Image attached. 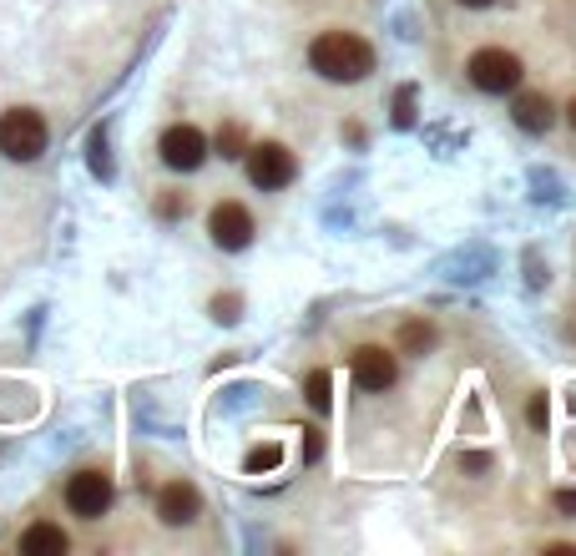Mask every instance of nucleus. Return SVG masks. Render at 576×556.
<instances>
[{
	"label": "nucleus",
	"mask_w": 576,
	"mask_h": 556,
	"mask_svg": "<svg viewBox=\"0 0 576 556\" xmlns=\"http://www.w3.org/2000/svg\"><path fill=\"white\" fill-rule=\"evenodd\" d=\"M309 67L324 81H365L375 71V46L349 31H324V36L309 46Z\"/></svg>",
	"instance_id": "obj_1"
},
{
	"label": "nucleus",
	"mask_w": 576,
	"mask_h": 556,
	"mask_svg": "<svg viewBox=\"0 0 576 556\" xmlns=\"http://www.w3.org/2000/svg\"><path fill=\"white\" fill-rule=\"evenodd\" d=\"M51 142V127L41 117L36 106H11V112H0V158L11 162H36Z\"/></svg>",
	"instance_id": "obj_2"
},
{
	"label": "nucleus",
	"mask_w": 576,
	"mask_h": 556,
	"mask_svg": "<svg viewBox=\"0 0 576 556\" xmlns=\"http://www.w3.org/2000/svg\"><path fill=\"white\" fill-rule=\"evenodd\" d=\"M471 81L481 86V92H491V96H506V92H516L521 86V56H511L506 46H485V51H475L471 56Z\"/></svg>",
	"instance_id": "obj_3"
},
{
	"label": "nucleus",
	"mask_w": 576,
	"mask_h": 556,
	"mask_svg": "<svg viewBox=\"0 0 576 556\" xmlns=\"http://www.w3.org/2000/svg\"><path fill=\"white\" fill-rule=\"evenodd\" d=\"M243 158H249V183L263 187V193H278L299 173V162H293V152L284 142H253Z\"/></svg>",
	"instance_id": "obj_4"
},
{
	"label": "nucleus",
	"mask_w": 576,
	"mask_h": 556,
	"mask_svg": "<svg viewBox=\"0 0 576 556\" xmlns=\"http://www.w3.org/2000/svg\"><path fill=\"white\" fill-rule=\"evenodd\" d=\"M112 476L106 471H77V476L66 480V506H71V517L81 521H96L106 517V506H112Z\"/></svg>",
	"instance_id": "obj_5"
},
{
	"label": "nucleus",
	"mask_w": 576,
	"mask_h": 556,
	"mask_svg": "<svg viewBox=\"0 0 576 556\" xmlns=\"http://www.w3.org/2000/svg\"><path fill=\"white\" fill-rule=\"evenodd\" d=\"M162 162H168L172 173H197L203 162H208V137L197 132V127H187V121H177V127H168L158 142Z\"/></svg>",
	"instance_id": "obj_6"
},
{
	"label": "nucleus",
	"mask_w": 576,
	"mask_h": 556,
	"mask_svg": "<svg viewBox=\"0 0 576 556\" xmlns=\"http://www.w3.org/2000/svg\"><path fill=\"white\" fill-rule=\"evenodd\" d=\"M208 233L218 248L243 253L253 243V212L243 208V202H218V208L208 212Z\"/></svg>",
	"instance_id": "obj_7"
},
{
	"label": "nucleus",
	"mask_w": 576,
	"mask_h": 556,
	"mask_svg": "<svg viewBox=\"0 0 576 556\" xmlns=\"http://www.w3.org/2000/svg\"><path fill=\"white\" fill-rule=\"evenodd\" d=\"M394 355L390 349H380V345H359L354 349V384L359 390H369V395H384L394 384Z\"/></svg>",
	"instance_id": "obj_8"
},
{
	"label": "nucleus",
	"mask_w": 576,
	"mask_h": 556,
	"mask_svg": "<svg viewBox=\"0 0 576 556\" xmlns=\"http://www.w3.org/2000/svg\"><path fill=\"white\" fill-rule=\"evenodd\" d=\"M197 511H203V496H197V486H187V480H168V486L158 490V517L168 521V526H187V521H197Z\"/></svg>",
	"instance_id": "obj_9"
},
{
	"label": "nucleus",
	"mask_w": 576,
	"mask_h": 556,
	"mask_svg": "<svg viewBox=\"0 0 576 556\" xmlns=\"http://www.w3.org/2000/svg\"><path fill=\"white\" fill-rule=\"evenodd\" d=\"M21 552L26 556H66L71 542H66V531L51 526V521H36V526L21 531Z\"/></svg>",
	"instance_id": "obj_10"
},
{
	"label": "nucleus",
	"mask_w": 576,
	"mask_h": 556,
	"mask_svg": "<svg viewBox=\"0 0 576 556\" xmlns=\"http://www.w3.org/2000/svg\"><path fill=\"white\" fill-rule=\"evenodd\" d=\"M516 127L521 132H551V121H556V106L546 102L541 92H526V96H516Z\"/></svg>",
	"instance_id": "obj_11"
},
{
	"label": "nucleus",
	"mask_w": 576,
	"mask_h": 556,
	"mask_svg": "<svg viewBox=\"0 0 576 556\" xmlns=\"http://www.w3.org/2000/svg\"><path fill=\"white\" fill-rule=\"evenodd\" d=\"M400 349H405V355H425V349H435V324H425V318L400 324Z\"/></svg>",
	"instance_id": "obj_12"
},
{
	"label": "nucleus",
	"mask_w": 576,
	"mask_h": 556,
	"mask_svg": "<svg viewBox=\"0 0 576 556\" xmlns=\"http://www.w3.org/2000/svg\"><path fill=\"white\" fill-rule=\"evenodd\" d=\"M278 461H284V445H278V440H263V445L249 451L243 471H249V476H263V471H278Z\"/></svg>",
	"instance_id": "obj_13"
},
{
	"label": "nucleus",
	"mask_w": 576,
	"mask_h": 556,
	"mask_svg": "<svg viewBox=\"0 0 576 556\" xmlns=\"http://www.w3.org/2000/svg\"><path fill=\"white\" fill-rule=\"evenodd\" d=\"M303 390H309V405H314L319 415H324L329 405H334V374H329V370H314Z\"/></svg>",
	"instance_id": "obj_14"
},
{
	"label": "nucleus",
	"mask_w": 576,
	"mask_h": 556,
	"mask_svg": "<svg viewBox=\"0 0 576 556\" xmlns=\"http://www.w3.org/2000/svg\"><path fill=\"white\" fill-rule=\"evenodd\" d=\"M87 162H92V173L102 177V183L112 177V152H106V132H102V127H96L92 142H87Z\"/></svg>",
	"instance_id": "obj_15"
},
{
	"label": "nucleus",
	"mask_w": 576,
	"mask_h": 556,
	"mask_svg": "<svg viewBox=\"0 0 576 556\" xmlns=\"http://www.w3.org/2000/svg\"><path fill=\"white\" fill-rule=\"evenodd\" d=\"M218 152H223V158H243V152H249V137H243V127H238V121L218 127Z\"/></svg>",
	"instance_id": "obj_16"
},
{
	"label": "nucleus",
	"mask_w": 576,
	"mask_h": 556,
	"mask_svg": "<svg viewBox=\"0 0 576 556\" xmlns=\"http://www.w3.org/2000/svg\"><path fill=\"white\" fill-rule=\"evenodd\" d=\"M394 127H415V86H400L394 96Z\"/></svg>",
	"instance_id": "obj_17"
},
{
	"label": "nucleus",
	"mask_w": 576,
	"mask_h": 556,
	"mask_svg": "<svg viewBox=\"0 0 576 556\" xmlns=\"http://www.w3.org/2000/svg\"><path fill=\"white\" fill-rule=\"evenodd\" d=\"M238 309H243L238 293H218V299H212V318H218V324H238Z\"/></svg>",
	"instance_id": "obj_18"
},
{
	"label": "nucleus",
	"mask_w": 576,
	"mask_h": 556,
	"mask_svg": "<svg viewBox=\"0 0 576 556\" xmlns=\"http://www.w3.org/2000/svg\"><path fill=\"white\" fill-rule=\"evenodd\" d=\"M526 420H531V430H541V436H546V425H551L546 395H531V405H526Z\"/></svg>",
	"instance_id": "obj_19"
},
{
	"label": "nucleus",
	"mask_w": 576,
	"mask_h": 556,
	"mask_svg": "<svg viewBox=\"0 0 576 556\" xmlns=\"http://www.w3.org/2000/svg\"><path fill=\"white\" fill-rule=\"evenodd\" d=\"M158 212H162V218H183V212H187V198H177V193H168V198L158 202Z\"/></svg>",
	"instance_id": "obj_20"
},
{
	"label": "nucleus",
	"mask_w": 576,
	"mask_h": 556,
	"mask_svg": "<svg viewBox=\"0 0 576 556\" xmlns=\"http://www.w3.org/2000/svg\"><path fill=\"white\" fill-rule=\"evenodd\" d=\"M319 451H324V436H319V430H303V461H319Z\"/></svg>",
	"instance_id": "obj_21"
},
{
	"label": "nucleus",
	"mask_w": 576,
	"mask_h": 556,
	"mask_svg": "<svg viewBox=\"0 0 576 556\" xmlns=\"http://www.w3.org/2000/svg\"><path fill=\"white\" fill-rule=\"evenodd\" d=\"M556 511H562V517H576V490H556Z\"/></svg>",
	"instance_id": "obj_22"
},
{
	"label": "nucleus",
	"mask_w": 576,
	"mask_h": 556,
	"mask_svg": "<svg viewBox=\"0 0 576 556\" xmlns=\"http://www.w3.org/2000/svg\"><path fill=\"white\" fill-rule=\"evenodd\" d=\"M460 471H491V455H460Z\"/></svg>",
	"instance_id": "obj_23"
},
{
	"label": "nucleus",
	"mask_w": 576,
	"mask_h": 556,
	"mask_svg": "<svg viewBox=\"0 0 576 556\" xmlns=\"http://www.w3.org/2000/svg\"><path fill=\"white\" fill-rule=\"evenodd\" d=\"M460 5H471V11H481V5H496V0H460Z\"/></svg>",
	"instance_id": "obj_24"
},
{
	"label": "nucleus",
	"mask_w": 576,
	"mask_h": 556,
	"mask_svg": "<svg viewBox=\"0 0 576 556\" xmlns=\"http://www.w3.org/2000/svg\"><path fill=\"white\" fill-rule=\"evenodd\" d=\"M566 121H572V132H576V96H572V106H566Z\"/></svg>",
	"instance_id": "obj_25"
}]
</instances>
